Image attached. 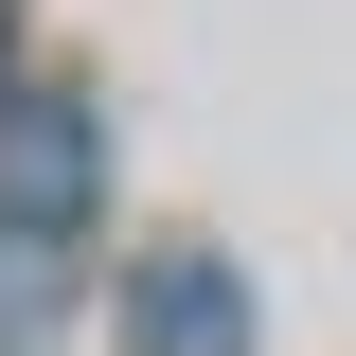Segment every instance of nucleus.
Here are the masks:
<instances>
[{"mask_svg":"<svg viewBox=\"0 0 356 356\" xmlns=\"http://www.w3.org/2000/svg\"><path fill=\"white\" fill-rule=\"evenodd\" d=\"M72 214H89V107L36 89V107H0V232H54L72 250Z\"/></svg>","mask_w":356,"mask_h":356,"instance_id":"1","label":"nucleus"},{"mask_svg":"<svg viewBox=\"0 0 356 356\" xmlns=\"http://www.w3.org/2000/svg\"><path fill=\"white\" fill-rule=\"evenodd\" d=\"M125 356H250V285H232L214 250L125 267Z\"/></svg>","mask_w":356,"mask_h":356,"instance_id":"2","label":"nucleus"},{"mask_svg":"<svg viewBox=\"0 0 356 356\" xmlns=\"http://www.w3.org/2000/svg\"><path fill=\"white\" fill-rule=\"evenodd\" d=\"M54 303H72V250H54V232H0V356H36Z\"/></svg>","mask_w":356,"mask_h":356,"instance_id":"3","label":"nucleus"},{"mask_svg":"<svg viewBox=\"0 0 356 356\" xmlns=\"http://www.w3.org/2000/svg\"><path fill=\"white\" fill-rule=\"evenodd\" d=\"M0 107H18V54H0Z\"/></svg>","mask_w":356,"mask_h":356,"instance_id":"4","label":"nucleus"}]
</instances>
